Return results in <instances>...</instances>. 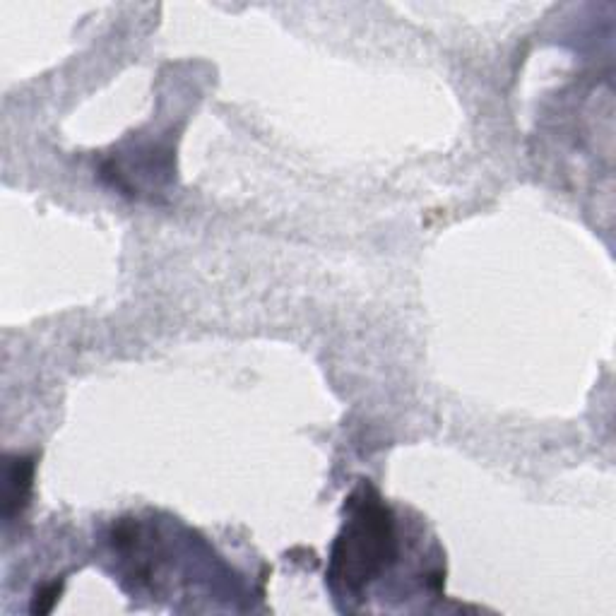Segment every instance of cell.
<instances>
[{"instance_id": "obj_3", "label": "cell", "mask_w": 616, "mask_h": 616, "mask_svg": "<svg viewBox=\"0 0 616 616\" xmlns=\"http://www.w3.org/2000/svg\"><path fill=\"white\" fill-rule=\"evenodd\" d=\"M58 595H61V588H58V585H51V588L41 590V597H37V604H34L32 609H34V612H39V614L49 612L53 604H56V597Z\"/></svg>"}, {"instance_id": "obj_2", "label": "cell", "mask_w": 616, "mask_h": 616, "mask_svg": "<svg viewBox=\"0 0 616 616\" xmlns=\"http://www.w3.org/2000/svg\"><path fill=\"white\" fill-rule=\"evenodd\" d=\"M32 460L15 458L5 467V518L17 513L27 501L29 484H32Z\"/></svg>"}, {"instance_id": "obj_1", "label": "cell", "mask_w": 616, "mask_h": 616, "mask_svg": "<svg viewBox=\"0 0 616 616\" xmlns=\"http://www.w3.org/2000/svg\"><path fill=\"white\" fill-rule=\"evenodd\" d=\"M398 556L393 511L369 484L349 496L347 520L330 554V585L340 595L359 597Z\"/></svg>"}]
</instances>
